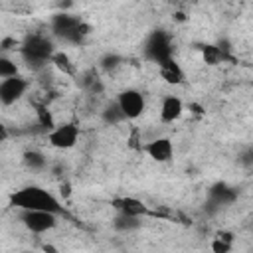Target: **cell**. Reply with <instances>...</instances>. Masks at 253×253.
<instances>
[{
	"instance_id": "3",
	"label": "cell",
	"mask_w": 253,
	"mask_h": 253,
	"mask_svg": "<svg viewBox=\"0 0 253 253\" xmlns=\"http://www.w3.org/2000/svg\"><path fill=\"white\" fill-rule=\"evenodd\" d=\"M51 30L57 38L65 40V42H71V43H77L81 42V38L87 34L83 22L71 14H55L53 20H51Z\"/></svg>"
},
{
	"instance_id": "12",
	"label": "cell",
	"mask_w": 253,
	"mask_h": 253,
	"mask_svg": "<svg viewBox=\"0 0 253 253\" xmlns=\"http://www.w3.org/2000/svg\"><path fill=\"white\" fill-rule=\"evenodd\" d=\"M115 208L119 210V211H125V213H130V215H146V206H144V202H140L138 198H130V196H126V198H121V200H117L115 202Z\"/></svg>"
},
{
	"instance_id": "18",
	"label": "cell",
	"mask_w": 253,
	"mask_h": 253,
	"mask_svg": "<svg viewBox=\"0 0 253 253\" xmlns=\"http://www.w3.org/2000/svg\"><path fill=\"white\" fill-rule=\"evenodd\" d=\"M210 198H211V202H215V204H227V202L233 200V192H231V188H227L225 184H215V186L211 188V192H210Z\"/></svg>"
},
{
	"instance_id": "21",
	"label": "cell",
	"mask_w": 253,
	"mask_h": 253,
	"mask_svg": "<svg viewBox=\"0 0 253 253\" xmlns=\"http://www.w3.org/2000/svg\"><path fill=\"white\" fill-rule=\"evenodd\" d=\"M231 249V243H229V237H215L213 243H211V251L215 253H227Z\"/></svg>"
},
{
	"instance_id": "9",
	"label": "cell",
	"mask_w": 253,
	"mask_h": 253,
	"mask_svg": "<svg viewBox=\"0 0 253 253\" xmlns=\"http://www.w3.org/2000/svg\"><path fill=\"white\" fill-rule=\"evenodd\" d=\"M144 152H146L154 162H168V160H172V156H174V144H172L170 138L160 136V138L150 140V142L144 146Z\"/></svg>"
},
{
	"instance_id": "14",
	"label": "cell",
	"mask_w": 253,
	"mask_h": 253,
	"mask_svg": "<svg viewBox=\"0 0 253 253\" xmlns=\"http://www.w3.org/2000/svg\"><path fill=\"white\" fill-rule=\"evenodd\" d=\"M101 117H103V121L107 123V125H119V123H123V121H126V117H125V113H123V109L119 107V103L115 101V103H111V105H107L105 109H103V113H101Z\"/></svg>"
},
{
	"instance_id": "16",
	"label": "cell",
	"mask_w": 253,
	"mask_h": 253,
	"mask_svg": "<svg viewBox=\"0 0 253 253\" xmlns=\"http://www.w3.org/2000/svg\"><path fill=\"white\" fill-rule=\"evenodd\" d=\"M49 63H53V65H55V67H57L61 73H65V75H75V65L71 63V59L67 57V53L55 51Z\"/></svg>"
},
{
	"instance_id": "19",
	"label": "cell",
	"mask_w": 253,
	"mask_h": 253,
	"mask_svg": "<svg viewBox=\"0 0 253 253\" xmlns=\"http://www.w3.org/2000/svg\"><path fill=\"white\" fill-rule=\"evenodd\" d=\"M81 85H83L87 91H91V93H99V91L103 89V83H101V79H99V75H97L95 71L83 73V75H81Z\"/></svg>"
},
{
	"instance_id": "13",
	"label": "cell",
	"mask_w": 253,
	"mask_h": 253,
	"mask_svg": "<svg viewBox=\"0 0 253 253\" xmlns=\"http://www.w3.org/2000/svg\"><path fill=\"white\" fill-rule=\"evenodd\" d=\"M158 67H160V75H162V79H164L166 83H170V85H178V83H182V79H184V71H182V67H180L174 59L164 61V63H160Z\"/></svg>"
},
{
	"instance_id": "2",
	"label": "cell",
	"mask_w": 253,
	"mask_h": 253,
	"mask_svg": "<svg viewBox=\"0 0 253 253\" xmlns=\"http://www.w3.org/2000/svg\"><path fill=\"white\" fill-rule=\"evenodd\" d=\"M53 43L45 36H30L22 43V57L34 67H42L53 57Z\"/></svg>"
},
{
	"instance_id": "4",
	"label": "cell",
	"mask_w": 253,
	"mask_h": 253,
	"mask_svg": "<svg viewBox=\"0 0 253 253\" xmlns=\"http://www.w3.org/2000/svg\"><path fill=\"white\" fill-rule=\"evenodd\" d=\"M144 57L154 61V63H164L168 59H172V45H170V38L166 32L156 30L146 38L144 43Z\"/></svg>"
},
{
	"instance_id": "8",
	"label": "cell",
	"mask_w": 253,
	"mask_h": 253,
	"mask_svg": "<svg viewBox=\"0 0 253 253\" xmlns=\"http://www.w3.org/2000/svg\"><path fill=\"white\" fill-rule=\"evenodd\" d=\"M49 144L53 148H59V150H67V148H73L77 144V138H79V128L71 123H63V125H57L49 130Z\"/></svg>"
},
{
	"instance_id": "6",
	"label": "cell",
	"mask_w": 253,
	"mask_h": 253,
	"mask_svg": "<svg viewBox=\"0 0 253 253\" xmlns=\"http://www.w3.org/2000/svg\"><path fill=\"white\" fill-rule=\"evenodd\" d=\"M117 103L123 109L126 121L138 119L144 113V107H146L144 95L140 91H136V89H125V91H121L119 97H117Z\"/></svg>"
},
{
	"instance_id": "15",
	"label": "cell",
	"mask_w": 253,
	"mask_h": 253,
	"mask_svg": "<svg viewBox=\"0 0 253 253\" xmlns=\"http://www.w3.org/2000/svg\"><path fill=\"white\" fill-rule=\"evenodd\" d=\"M202 57H204V61H206L208 65H217V63H221V59H223V49H221L219 45L206 43V45H202Z\"/></svg>"
},
{
	"instance_id": "7",
	"label": "cell",
	"mask_w": 253,
	"mask_h": 253,
	"mask_svg": "<svg viewBox=\"0 0 253 253\" xmlns=\"http://www.w3.org/2000/svg\"><path fill=\"white\" fill-rule=\"evenodd\" d=\"M28 91V81L22 75H14L8 79L0 81V103L4 107L14 105L16 101H20Z\"/></svg>"
},
{
	"instance_id": "11",
	"label": "cell",
	"mask_w": 253,
	"mask_h": 253,
	"mask_svg": "<svg viewBox=\"0 0 253 253\" xmlns=\"http://www.w3.org/2000/svg\"><path fill=\"white\" fill-rule=\"evenodd\" d=\"M140 219H142L140 215H130V213L119 211V213L115 215V219H113V227H115L117 231H121V233H130V231H136V229L142 225Z\"/></svg>"
},
{
	"instance_id": "10",
	"label": "cell",
	"mask_w": 253,
	"mask_h": 253,
	"mask_svg": "<svg viewBox=\"0 0 253 253\" xmlns=\"http://www.w3.org/2000/svg\"><path fill=\"white\" fill-rule=\"evenodd\" d=\"M182 113H184V103L178 97L168 95L162 99V103H160V121L162 123H174L182 117Z\"/></svg>"
},
{
	"instance_id": "5",
	"label": "cell",
	"mask_w": 253,
	"mask_h": 253,
	"mask_svg": "<svg viewBox=\"0 0 253 253\" xmlns=\"http://www.w3.org/2000/svg\"><path fill=\"white\" fill-rule=\"evenodd\" d=\"M20 221L32 233H45L57 225V213L47 210H22Z\"/></svg>"
},
{
	"instance_id": "1",
	"label": "cell",
	"mask_w": 253,
	"mask_h": 253,
	"mask_svg": "<svg viewBox=\"0 0 253 253\" xmlns=\"http://www.w3.org/2000/svg\"><path fill=\"white\" fill-rule=\"evenodd\" d=\"M10 202H12V206H16L20 210H47V211H55V213L61 211L57 198L40 186H28V188L14 192Z\"/></svg>"
},
{
	"instance_id": "20",
	"label": "cell",
	"mask_w": 253,
	"mask_h": 253,
	"mask_svg": "<svg viewBox=\"0 0 253 253\" xmlns=\"http://www.w3.org/2000/svg\"><path fill=\"white\" fill-rule=\"evenodd\" d=\"M14 75H18L16 61H12L8 55H2L0 57V77L2 79H8V77H14Z\"/></svg>"
},
{
	"instance_id": "17",
	"label": "cell",
	"mask_w": 253,
	"mask_h": 253,
	"mask_svg": "<svg viewBox=\"0 0 253 253\" xmlns=\"http://www.w3.org/2000/svg\"><path fill=\"white\" fill-rule=\"evenodd\" d=\"M24 164L34 172L43 170L45 168V156L38 150H28V152H24Z\"/></svg>"
},
{
	"instance_id": "22",
	"label": "cell",
	"mask_w": 253,
	"mask_h": 253,
	"mask_svg": "<svg viewBox=\"0 0 253 253\" xmlns=\"http://www.w3.org/2000/svg\"><path fill=\"white\" fill-rule=\"evenodd\" d=\"M119 63H121V57L115 55V53H109V55H105V57L101 59V67L107 69V71H109V69H115Z\"/></svg>"
}]
</instances>
